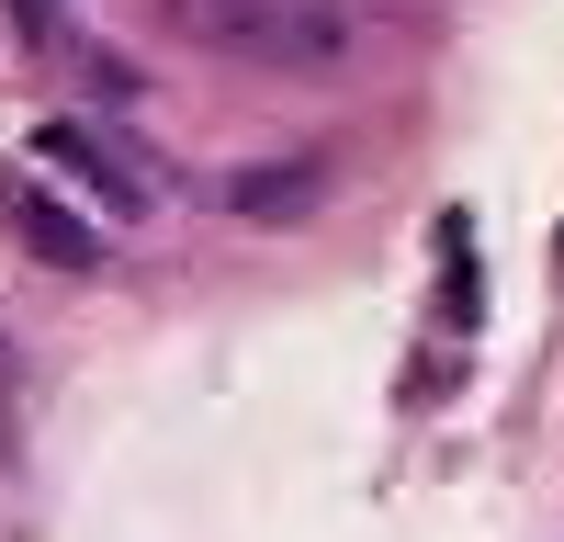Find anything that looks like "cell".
Masks as SVG:
<instances>
[{
	"label": "cell",
	"instance_id": "obj_1",
	"mask_svg": "<svg viewBox=\"0 0 564 542\" xmlns=\"http://www.w3.org/2000/svg\"><path fill=\"white\" fill-rule=\"evenodd\" d=\"M316 193H327V159H260V170L226 181V215L238 226H294Z\"/></svg>",
	"mask_w": 564,
	"mask_h": 542
},
{
	"label": "cell",
	"instance_id": "obj_2",
	"mask_svg": "<svg viewBox=\"0 0 564 542\" xmlns=\"http://www.w3.org/2000/svg\"><path fill=\"white\" fill-rule=\"evenodd\" d=\"M12 238H23L45 271H102V226H79L57 193H34V181L12 193Z\"/></svg>",
	"mask_w": 564,
	"mask_h": 542
},
{
	"label": "cell",
	"instance_id": "obj_3",
	"mask_svg": "<svg viewBox=\"0 0 564 542\" xmlns=\"http://www.w3.org/2000/svg\"><path fill=\"white\" fill-rule=\"evenodd\" d=\"M23 464V350L0 339V475Z\"/></svg>",
	"mask_w": 564,
	"mask_h": 542
},
{
	"label": "cell",
	"instance_id": "obj_4",
	"mask_svg": "<svg viewBox=\"0 0 564 542\" xmlns=\"http://www.w3.org/2000/svg\"><path fill=\"white\" fill-rule=\"evenodd\" d=\"M12 34L34 57H68V0H12Z\"/></svg>",
	"mask_w": 564,
	"mask_h": 542
},
{
	"label": "cell",
	"instance_id": "obj_5",
	"mask_svg": "<svg viewBox=\"0 0 564 542\" xmlns=\"http://www.w3.org/2000/svg\"><path fill=\"white\" fill-rule=\"evenodd\" d=\"M553 260H564V238H553Z\"/></svg>",
	"mask_w": 564,
	"mask_h": 542
}]
</instances>
